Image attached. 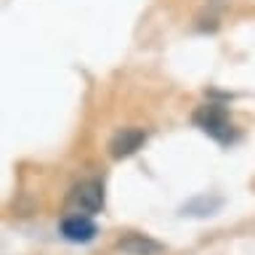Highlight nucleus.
I'll use <instances>...</instances> for the list:
<instances>
[{"label":"nucleus","mask_w":255,"mask_h":255,"mask_svg":"<svg viewBox=\"0 0 255 255\" xmlns=\"http://www.w3.org/2000/svg\"><path fill=\"white\" fill-rule=\"evenodd\" d=\"M117 250L125 255H159L162 253V245L157 239H151L146 234H138V231H128L125 237L117 239Z\"/></svg>","instance_id":"obj_4"},{"label":"nucleus","mask_w":255,"mask_h":255,"mask_svg":"<svg viewBox=\"0 0 255 255\" xmlns=\"http://www.w3.org/2000/svg\"><path fill=\"white\" fill-rule=\"evenodd\" d=\"M143 141H146V133H143L141 128H120V130L109 138L107 149L115 159H125V157L135 154V151L143 146Z\"/></svg>","instance_id":"obj_3"},{"label":"nucleus","mask_w":255,"mask_h":255,"mask_svg":"<svg viewBox=\"0 0 255 255\" xmlns=\"http://www.w3.org/2000/svg\"><path fill=\"white\" fill-rule=\"evenodd\" d=\"M61 234L64 239H69V242H91L96 237V223L91 218H83V215H64L61 221Z\"/></svg>","instance_id":"obj_5"},{"label":"nucleus","mask_w":255,"mask_h":255,"mask_svg":"<svg viewBox=\"0 0 255 255\" xmlns=\"http://www.w3.org/2000/svg\"><path fill=\"white\" fill-rule=\"evenodd\" d=\"M101 207H104V186L96 178H88V181H80L69 189L67 202H64V213L93 218Z\"/></svg>","instance_id":"obj_1"},{"label":"nucleus","mask_w":255,"mask_h":255,"mask_svg":"<svg viewBox=\"0 0 255 255\" xmlns=\"http://www.w3.org/2000/svg\"><path fill=\"white\" fill-rule=\"evenodd\" d=\"M194 123L202 128L207 135H213V138L221 141V143H229V141L237 138L234 125H231L226 109H223L221 104H202V107L194 112Z\"/></svg>","instance_id":"obj_2"}]
</instances>
